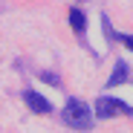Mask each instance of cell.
<instances>
[{"mask_svg": "<svg viewBox=\"0 0 133 133\" xmlns=\"http://www.w3.org/2000/svg\"><path fill=\"white\" fill-rule=\"evenodd\" d=\"M64 122L70 127H75V130H90L93 127V110H90V104H84L78 98H66V104H64Z\"/></svg>", "mask_w": 133, "mask_h": 133, "instance_id": "cell-1", "label": "cell"}, {"mask_svg": "<svg viewBox=\"0 0 133 133\" xmlns=\"http://www.w3.org/2000/svg\"><path fill=\"white\" fill-rule=\"evenodd\" d=\"M116 113L133 116V107H127V104L119 101V98H107V96H101V98L96 101V116H98V119H110V116H116Z\"/></svg>", "mask_w": 133, "mask_h": 133, "instance_id": "cell-2", "label": "cell"}, {"mask_svg": "<svg viewBox=\"0 0 133 133\" xmlns=\"http://www.w3.org/2000/svg\"><path fill=\"white\" fill-rule=\"evenodd\" d=\"M23 101L29 104V110H32V113H43V116H46L49 110H52V104L43 98V96H38L35 90H23Z\"/></svg>", "mask_w": 133, "mask_h": 133, "instance_id": "cell-3", "label": "cell"}, {"mask_svg": "<svg viewBox=\"0 0 133 133\" xmlns=\"http://www.w3.org/2000/svg\"><path fill=\"white\" fill-rule=\"evenodd\" d=\"M127 75H130L127 61H116L113 72H110V78H107V87H119V84H124V81H127Z\"/></svg>", "mask_w": 133, "mask_h": 133, "instance_id": "cell-4", "label": "cell"}, {"mask_svg": "<svg viewBox=\"0 0 133 133\" xmlns=\"http://www.w3.org/2000/svg\"><path fill=\"white\" fill-rule=\"evenodd\" d=\"M66 17H70V26H72L78 35H84V29H87V17H84V12H81L78 6H72L70 12H66Z\"/></svg>", "mask_w": 133, "mask_h": 133, "instance_id": "cell-5", "label": "cell"}, {"mask_svg": "<svg viewBox=\"0 0 133 133\" xmlns=\"http://www.w3.org/2000/svg\"><path fill=\"white\" fill-rule=\"evenodd\" d=\"M41 81H49L52 87H61V81H58V75H55V72H41Z\"/></svg>", "mask_w": 133, "mask_h": 133, "instance_id": "cell-6", "label": "cell"}, {"mask_svg": "<svg viewBox=\"0 0 133 133\" xmlns=\"http://www.w3.org/2000/svg\"><path fill=\"white\" fill-rule=\"evenodd\" d=\"M122 43H124L127 49H133V35H122Z\"/></svg>", "mask_w": 133, "mask_h": 133, "instance_id": "cell-7", "label": "cell"}]
</instances>
